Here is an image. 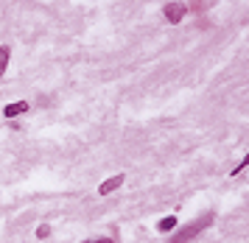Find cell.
I'll return each instance as SVG.
<instances>
[{"label": "cell", "instance_id": "5b68a950", "mask_svg": "<svg viewBox=\"0 0 249 243\" xmlns=\"http://www.w3.org/2000/svg\"><path fill=\"white\" fill-rule=\"evenodd\" d=\"M9 56H12V51L3 45L0 48V78H3V73H6V67H9Z\"/></svg>", "mask_w": 249, "mask_h": 243}, {"label": "cell", "instance_id": "6da1fadb", "mask_svg": "<svg viewBox=\"0 0 249 243\" xmlns=\"http://www.w3.org/2000/svg\"><path fill=\"white\" fill-rule=\"evenodd\" d=\"M213 221H215L213 212H204V215H199V218H196V221H191L188 226H182L179 232H177V238H174L171 243H188V241H193L196 235L204 232V229H207V226H210Z\"/></svg>", "mask_w": 249, "mask_h": 243}, {"label": "cell", "instance_id": "52a82bcc", "mask_svg": "<svg viewBox=\"0 0 249 243\" xmlns=\"http://www.w3.org/2000/svg\"><path fill=\"white\" fill-rule=\"evenodd\" d=\"M48 235H51V226H48V224H42V226L36 229V238H39V241H45Z\"/></svg>", "mask_w": 249, "mask_h": 243}, {"label": "cell", "instance_id": "277c9868", "mask_svg": "<svg viewBox=\"0 0 249 243\" xmlns=\"http://www.w3.org/2000/svg\"><path fill=\"white\" fill-rule=\"evenodd\" d=\"M25 112H28V101H17V104H9L3 109V115L6 118H17V115H25Z\"/></svg>", "mask_w": 249, "mask_h": 243}, {"label": "cell", "instance_id": "3957f363", "mask_svg": "<svg viewBox=\"0 0 249 243\" xmlns=\"http://www.w3.org/2000/svg\"><path fill=\"white\" fill-rule=\"evenodd\" d=\"M121 185H124V174H118V176L101 182V185H98V196H109V193H115Z\"/></svg>", "mask_w": 249, "mask_h": 243}, {"label": "cell", "instance_id": "ba28073f", "mask_svg": "<svg viewBox=\"0 0 249 243\" xmlns=\"http://www.w3.org/2000/svg\"><path fill=\"white\" fill-rule=\"evenodd\" d=\"M247 165H249V154L244 156V159H241V165H238V168H232V176H238V174H241V171H244Z\"/></svg>", "mask_w": 249, "mask_h": 243}, {"label": "cell", "instance_id": "7a4b0ae2", "mask_svg": "<svg viewBox=\"0 0 249 243\" xmlns=\"http://www.w3.org/2000/svg\"><path fill=\"white\" fill-rule=\"evenodd\" d=\"M185 6H182V3H168V6H165V20L171 22V25H177V22H182V17H185Z\"/></svg>", "mask_w": 249, "mask_h": 243}, {"label": "cell", "instance_id": "9c48e42d", "mask_svg": "<svg viewBox=\"0 0 249 243\" xmlns=\"http://www.w3.org/2000/svg\"><path fill=\"white\" fill-rule=\"evenodd\" d=\"M90 243H115L112 238H98V241H90Z\"/></svg>", "mask_w": 249, "mask_h": 243}, {"label": "cell", "instance_id": "8992f818", "mask_svg": "<svg viewBox=\"0 0 249 243\" xmlns=\"http://www.w3.org/2000/svg\"><path fill=\"white\" fill-rule=\"evenodd\" d=\"M174 226H177V218H174V215H168V218L157 221V229H160V232H171Z\"/></svg>", "mask_w": 249, "mask_h": 243}]
</instances>
